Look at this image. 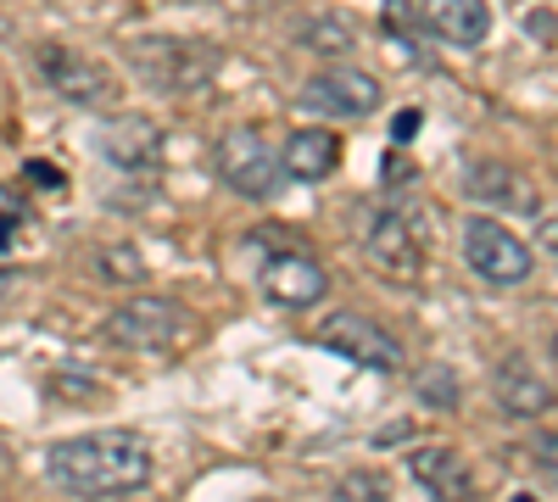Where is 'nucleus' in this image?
I'll return each instance as SVG.
<instances>
[{
    "label": "nucleus",
    "instance_id": "obj_22",
    "mask_svg": "<svg viewBox=\"0 0 558 502\" xmlns=\"http://www.w3.org/2000/svg\"><path fill=\"white\" fill-rule=\"evenodd\" d=\"M28 179H34V185H62V173L45 168V162H28Z\"/></svg>",
    "mask_w": 558,
    "mask_h": 502
},
{
    "label": "nucleus",
    "instance_id": "obj_10",
    "mask_svg": "<svg viewBox=\"0 0 558 502\" xmlns=\"http://www.w3.org/2000/svg\"><path fill=\"white\" fill-rule=\"evenodd\" d=\"M318 346H330V352H341V357L363 363V369H380V375H391L397 363H402L397 341H391L380 325H368L363 313H336V318H324Z\"/></svg>",
    "mask_w": 558,
    "mask_h": 502
},
{
    "label": "nucleus",
    "instance_id": "obj_1",
    "mask_svg": "<svg viewBox=\"0 0 558 502\" xmlns=\"http://www.w3.org/2000/svg\"><path fill=\"white\" fill-rule=\"evenodd\" d=\"M45 475L73 497H129L146 491L157 475V458L146 436L134 430H96V436H73L45 452Z\"/></svg>",
    "mask_w": 558,
    "mask_h": 502
},
{
    "label": "nucleus",
    "instance_id": "obj_7",
    "mask_svg": "<svg viewBox=\"0 0 558 502\" xmlns=\"http://www.w3.org/2000/svg\"><path fill=\"white\" fill-rule=\"evenodd\" d=\"M39 73L68 107H112V96H118V84H112V73L101 62H89L78 51H62V45H45L39 51Z\"/></svg>",
    "mask_w": 558,
    "mask_h": 502
},
{
    "label": "nucleus",
    "instance_id": "obj_16",
    "mask_svg": "<svg viewBox=\"0 0 558 502\" xmlns=\"http://www.w3.org/2000/svg\"><path fill=\"white\" fill-rule=\"evenodd\" d=\"M341 162V140L330 128H296L286 146H279V168H286L291 179H302V185H318V179H330Z\"/></svg>",
    "mask_w": 558,
    "mask_h": 502
},
{
    "label": "nucleus",
    "instance_id": "obj_14",
    "mask_svg": "<svg viewBox=\"0 0 558 502\" xmlns=\"http://www.w3.org/2000/svg\"><path fill=\"white\" fill-rule=\"evenodd\" d=\"M492 391L502 402V414H514V419H542L553 407V396H558L525 357H502L497 375H492Z\"/></svg>",
    "mask_w": 558,
    "mask_h": 502
},
{
    "label": "nucleus",
    "instance_id": "obj_21",
    "mask_svg": "<svg viewBox=\"0 0 558 502\" xmlns=\"http://www.w3.org/2000/svg\"><path fill=\"white\" fill-rule=\"evenodd\" d=\"M408 436H413V425H408V419H391V425L375 436V446H397V441H408Z\"/></svg>",
    "mask_w": 558,
    "mask_h": 502
},
{
    "label": "nucleus",
    "instance_id": "obj_9",
    "mask_svg": "<svg viewBox=\"0 0 558 502\" xmlns=\"http://www.w3.org/2000/svg\"><path fill=\"white\" fill-rule=\"evenodd\" d=\"M302 107L313 112H336V118H368L380 107V78L363 68H324L302 84Z\"/></svg>",
    "mask_w": 558,
    "mask_h": 502
},
{
    "label": "nucleus",
    "instance_id": "obj_11",
    "mask_svg": "<svg viewBox=\"0 0 558 502\" xmlns=\"http://www.w3.org/2000/svg\"><path fill=\"white\" fill-rule=\"evenodd\" d=\"M418 34H436L441 45H486L492 34V7L486 0H413Z\"/></svg>",
    "mask_w": 558,
    "mask_h": 502
},
{
    "label": "nucleus",
    "instance_id": "obj_8",
    "mask_svg": "<svg viewBox=\"0 0 558 502\" xmlns=\"http://www.w3.org/2000/svg\"><path fill=\"white\" fill-rule=\"evenodd\" d=\"M257 285H263V296L274 302V307H291V313H302V307H313L324 291H330V273H324L307 252H268L263 257V268H257Z\"/></svg>",
    "mask_w": 558,
    "mask_h": 502
},
{
    "label": "nucleus",
    "instance_id": "obj_13",
    "mask_svg": "<svg viewBox=\"0 0 558 502\" xmlns=\"http://www.w3.org/2000/svg\"><path fill=\"white\" fill-rule=\"evenodd\" d=\"M463 185H470V196L481 207H514V212H531L542 218V196L525 173H514L508 162H475L470 173H463Z\"/></svg>",
    "mask_w": 558,
    "mask_h": 502
},
{
    "label": "nucleus",
    "instance_id": "obj_12",
    "mask_svg": "<svg viewBox=\"0 0 558 502\" xmlns=\"http://www.w3.org/2000/svg\"><path fill=\"white\" fill-rule=\"evenodd\" d=\"M101 151H107V162L112 168H123V173H146V168H157V157H162V128L151 123V118H112L107 128H101Z\"/></svg>",
    "mask_w": 558,
    "mask_h": 502
},
{
    "label": "nucleus",
    "instance_id": "obj_29",
    "mask_svg": "<svg viewBox=\"0 0 558 502\" xmlns=\"http://www.w3.org/2000/svg\"><path fill=\"white\" fill-rule=\"evenodd\" d=\"M263 502H274V497H263Z\"/></svg>",
    "mask_w": 558,
    "mask_h": 502
},
{
    "label": "nucleus",
    "instance_id": "obj_4",
    "mask_svg": "<svg viewBox=\"0 0 558 502\" xmlns=\"http://www.w3.org/2000/svg\"><path fill=\"white\" fill-rule=\"evenodd\" d=\"M213 168H218L223 185L235 191V196H246V201H268L279 185H286L279 151L268 146V134H263V128H229V134H218Z\"/></svg>",
    "mask_w": 558,
    "mask_h": 502
},
{
    "label": "nucleus",
    "instance_id": "obj_19",
    "mask_svg": "<svg viewBox=\"0 0 558 502\" xmlns=\"http://www.w3.org/2000/svg\"><path fill=\"white\" fill-rule=\"evenodd\" d=\"M418 396H425V402H436V407H458L452 369H425V375H418Z\"/></svg>",
    "mask_w": 558,
    "mask_h": 502
},
{
    "label": "nucleus",
    "instance_id": "obj_18",
    "mask_svg": "<svg viewBox=\"0 0 558 502\" xmlns=\"http://www.w3.org/2000/svg\"><path fill=\"white\" fill-rule=\"evenodd\" d=\"M302 39L313 45V51H352V34H347V23H341V17H318Z\"/></svg>",
    "mask_w": 558,
    "mask_h": 502
},
{
    "label": "nucleus",
    "instance_id": "obj_23",
    "mask_svg": "<svg viewBox=\"0 0 558 502\" xmlns=\"http://www.w3.org/2000/svg\"><path fill=\"white\" fill-rule=\"evenodd\" d=\"M542 246H547V257L558 262V218H542Z\"/></svg>",
    "mask_w": 558,
    "mask_h": 502
},
{
    "label": "nucleus",
    "instance_id": "obj_2",
    "mask_svg": "<svg viewBox=\"0 0 558 502\" xmlns=\"http://www.w3.org/2000/svg\"><path fill=\"white\" fill-rule=\"evenodd\" d=\"M129 62L134 73L146 78L151 89H168V96H196V89L213 84V68H218V51L213 45H196V39H129Z\"/></svg>",
    "mask_w": 558,
    "mask_h": 502
},
{
    "label": "nucleus",
    "instance_id": "obj_24",
    "mask_svg": "<svg viewBox=\"0 0 558 502\" xmlns=\"http://www.w3.org/2000/svg\"><path fill=\"white\" fill-rule=\"evenodd\" d=\"M0 218H23V201H17V191H7V185H0Z\"/></svg>",
    "mask_w": 558,
    "mask_h": 502
},
{
    "label": "nucleus",
    "instance_id": "obj_25",
    "mask_svg": "<svg viewBox=\"0 0 558 502\" xmlns=\"http://www.w3.org/2000/svg\"><path fill=\"white\" fill-rule=\"evenodd\" d=\"M12 291H17V273H12V268H0V302H7Z\"/></svg>",
    "mask_w": 558,
    "mask_h": 502
},
{
    "label": "nucleus",
    "instance_id": "obj_6",
    "mask_svg": "<svg viewBox=\"0 0 558 502\" xmlns=\"http://www.w3.org/2000/svg\"><path fill=\"white\" fill-rule=\"evenodd\" d=\"M184 307L173 296H129L123 307H112L107 318V341L129 346V352H168L184 335Z\"/></svg>",
    "mask_w": 558,
    "mask_h": 502
},
{
    "label": "nucleus",
    "instance_id": "obj_20",
    "mask_svg": "<svg viewBox=\"0 0 558 502\" xmlns=\"http://www.w3.org/2000/svg\"><path fill=\"white\" fill-rule=\"evenodd\" d=\"M418 118H425V112H418V107H402V112H397V123H391V134H397V140H413V128H418Z\"/></svg>",
    "mask_w": 558,
    "mask_h": 502
},
{
    "label": "nucleus",
    "instance_id": "obj_5",
    "mask_svg": "<svg viewBox=\"0 0 558 502\" xmlns=\"http://www.w3.org/2000/svg\"><path fill=\"white\" fill-rule=\"evenodd\" d=\"M463 262H470L481 280H492V285H525L531 268H536V252L508 230V223L475 212L470 223H463Z\"/></svg>",
    "mask_w": 558,
    "mask_h": 502
},
{
    "label": "nucleus",
    "instance_id": "obj_3",
    "mask_svg": "<svg viewBox=\"0 0 558 502\" xmlns=\"http://www.w3.org/2000/svg\"><path fill=\"white\" fill-rule=\"evenodd\" d=\"M425 246H430V235H418V223L402 207H375L363 223V257L391 285L425 280Z\"/></svg>",
    "mask_w": 558,
    "mask_h": 502
},
{
    "label": "nucleus",
    "instance_id": "obj_15",
    "mask_svg": "<svg viewBox=\"0 0 558 502\" xmlns=\"http://www.w3.org/2000/svg\"><path fill=\"white\" fill-rule=\"evenodd\" d=\"M413 480L430 502H475L470 464H463L452 446H418L413 452Z\"/></svg>",
    "mask_w": 558,
    "mask_h": 502
},
{
    "label": "nucleus",
    "instance_id": "obj_27",
    "mask_svg": "<svg viewBox=\"0 0 558 502\" xmlns=\"http://www.w3.org/2000/svg\"><path fill=\"white\" fill-rule=\"evenodd\" d=\"M514 502H536V497H514Z\"/></svg>",
    "mask_w": 558,
    "mask_h": 502
},
{
    "label": "nucleus",
    "instance_id": "obj_17",
    "mask_svg": "<svg viewBox=\"0 0 558 502\" xmlns=\"http://www.w3.org/2000/svg\"><path fill=\"white\" fill-rule=\"evenodd\" d=\"M336 502H391V480L375 469H352V475H341Z\"/></svg>",
    "mask_w": 558,
    "mask_h": 502
},
{
    "label": "nucleus",
    "instance_id": "obj_28",
    "mask_svg": "<svg viewBox=\"0 0 558 502\" xmlns=\"http://www.w3.org/2000/svg\"><path fill=\"white\" fill-rule=\"evenodd\" d=\"M553 357H558V335H553Z\"/></svg>",
    "mask_w": 558,
    "mask_h": 502
},
{
    "label": "nucleus",
    "instance_id": "obj_26",
    "mask_svg": "<svg viewBox=\"0 0 558 502\" xmlns=\"http://www.w3.org/2000/svg\"><path fill=\"white\" fill-rule=\"evenodd\" d=\"M12 230H17V218H0V252H7V241H12Z\"/></svg>",
    "mask_w": 558,
    "mask_h": 502
}]
</instances>
